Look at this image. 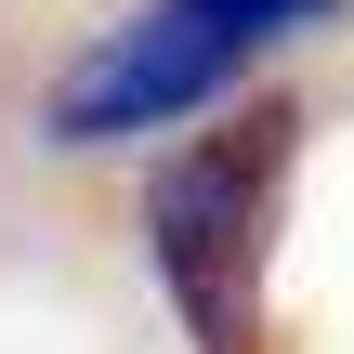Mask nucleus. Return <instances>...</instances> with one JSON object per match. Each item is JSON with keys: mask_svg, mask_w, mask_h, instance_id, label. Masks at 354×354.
Returning a JSON list of instances; mask_svg holds the SVG:
<instances>
[{"mask_svg": "<svg viewBox=\"0 0 354 354\" xmlns=\"http://www.w3.org/2000/svg\"><path fill=\"white\" fill-rule=\"evenodd\" d=\"M342 0H145L118 13L92 53H66V79L39 92L53 145H131V131H197L263 53L315 39Z\"/></svg>", "mask_w": 354, "mask_h": 354, "instance_id": "2", "label": "nucleus"}, {"mask_svg": "<svg viewBox=\"0 0 354 354\" xmlns=\"http://www.w3.org/2000/svg\"><path fill=\"white\" fill-rule=\"evenodd\" d=\"M289 158H302V118H289V105H210V118L145 171V263H158L171 328L197 354H263Z\"/></svg>", "mask_w": 354, "mask_h": 354, "instance_id": "1", "label": "nucleus"}]
</instances>
